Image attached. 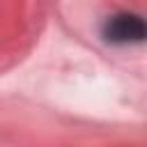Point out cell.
Masks as SVG:
<instances>
[{
	"mask_svg": "<svg viewBox=\"0 0 147 147\" xmlns=\"http://www.w3.org/2000/svg\"><path fill=\"white\" fill-rule=\"evenodd\" d=\"M101 37L108 44L126 46V44H140L145 39V21L138 14L131 11H117L108 16L101 25Z\"/></svg>",
	"mask_w": 147,
	"mask_h": 147,
	"instance_id": "1",
	"label": "cell"
}]
</instances>
